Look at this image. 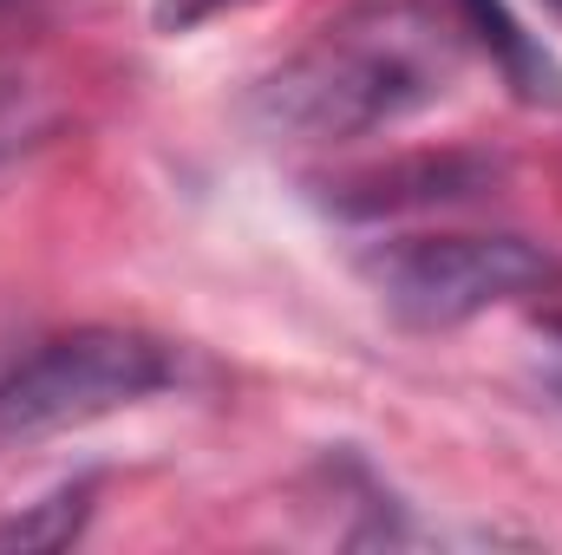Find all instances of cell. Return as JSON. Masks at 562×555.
<instances>
[{
  "label": "cell",
  "mask_w": 562,
  "mask_h": 555,
  "mask_svg": "<svg viewBox=\"0 0 562 555\" xmlns=\"http://www.w3.org/2000/svg\"><path fill=\"white\" fill-rule=\"evenodd\" d=\"M458 72V20L425 0H360L256 79L249 125L276 144H353L431 112Z\"/></svg>",
  "instance_id": "6da1fadb"
},
{
  "label": "cell",
  "mask_w": 562,
  "mask_h": 555,
  "mask_svg": "<svg viewBox=\"0 0 562 555\" xmlns=\"http://www.w3.org/2000/svg\"><path fill=\"white\" fill-rule=\"evenodd\" d=\"M360 281L413 333H451L491 307L562 287V256L510 229H445V236H386L360 256Z\"/></svg>",
  "instance_id": "7a4b0ae2"
},
{
  "label": "cell",
  "mask_w": 562,
  "mask_h": 555,
  "mask_svg": "<svg viewBox=\"0 0 562 555\" xmlns=\"http://www.w3.org/2000/svg\"><path fill=\"white\" fill-rule=\"evenodd\" d=\"M177 386V353L138 327H72L13 347L0 366V438L79 431Z\"/></svg>",
  "instance_id": "3957f363"
},
{
  "label": "cell",
  "mask_w": 562,
  "mask_h": 555,
  "mask_svg": "<svg viewBox=\"0 0 562 555\" xmlns=\"http://www.w3.org/2000/svg\"><path fill=\"white\" fill-rule=\"evenodd\" d=\"M497 183V163L491 157H471V150H445V157H406V163H386V170H360L347 183H334L327 209L340 216H360V223H380V216H406V209H445V203H471Z\"/></svg>",
  "instance_id": "277c9868"
},
{
  "label": "cell",
  "mask_w": 562,
  "mask_h": 555,
  "mask_svg": "<svg viewBox=\"0 0 562 555\" xmlns=\"http://www.w3.org/2000/svg\"><path fill=\"white\" fill-rule=\"evenodd\" d=\"M451 20L471 46L491 53V66L524 105H562V59L510 13V0H451Z\"/></svg>",
  "instance_id": "5b68a950"
},
{
  "label": "cell",
  "mask_w": 562,
  "mask_h": 555,
  "mask_svg": "<svg viewBox=\"0 0 562 555\" xmlns=\"http://www.w3.org/2000/svg\"><path fill=\"white\" fill-rule=\"evenodd\" d=\"M92 503H99V477H66L46 497L0 517V550H40V555L72 550L86 536V523H92Z\"/></svg>",
  "instance_id": "8992f818"
},
{
  "label": "cell",
  "mask_w": 562,
  "mask_h": 555,
  "mask_svg": "<svg viewBox=\"0 0 562 555\" xmlns=\"http://www.w3.org/2000/svg\"><path fill=\"white\" fill-rule=\"evenodd\" d=\"M236 7H256V0H150V26L157 33H196V26H210Z\"/></svg>",
  "instance_id": "52a82bcc"
},
{
  "label": "cell",
  "mask_w": 562,
  "mask_h": 555,
  "mask_svg": "<svg viewBox=\"0 0 562 555\" xmlns=\"http://www.w3.org/2000/svg\"><path fill=\"white\" fill-rule=\"evenodd\" d=\"M543 7H550V13H562V0H543Z\"/></svg>",
  "instance_id": "ba28073f"
}]
</instances>
